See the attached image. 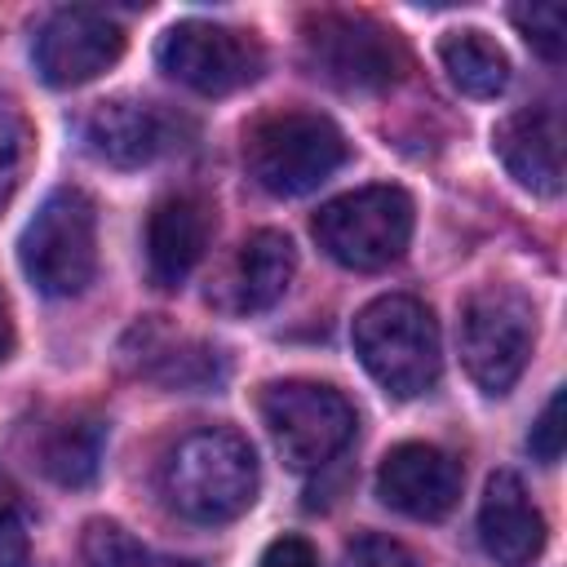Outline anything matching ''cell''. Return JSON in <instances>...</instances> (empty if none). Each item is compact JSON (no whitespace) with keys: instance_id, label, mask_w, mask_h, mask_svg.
<instances>
[{"instance_id":"cell-1","label":"cell","mask_w":567,"mask_h":567,"mask_svg":"<svg viewBox=\"0 0 567 567\" xmlns=\"http://www.w3.org/2000/svg\"><path fill=\"white\" fill-rule=\"evenodd\" d=\"M168 505L204 527L239 518L257 501V456L244 434L208 425L186 434L164 465Z\"/></svg>"},{"instance_id":"cell-2","label":"cell","mask_w":567,"mask_h":567,"mask_svg":"<svg viewBox=\"0 0 567 567\" xmlns=\"http://www.w3.org/2000/svg\"><path fill=\"white\" fill-rule=\"evenodd\" d=\"M354 354L368 368V377L394 394V399H416L425 390H434L443 354H439V323L430 315V306H421L416 297L390 292L368 301L354 315Z\"/></svg>"},{"instance_id":"cell-3","label":"cell","mask_w":567,"mask_h":567,"mask_svg":"<svg viewBox=\"0 0 567 567\" xmlns=\"http://www.w3.org/2000/svg\"><path fill=\"white\" fill-rule=\"evenodd\" d=\"M341 128L319 111H270L244 137V164L266 195L292 199L346 164Z\"/></svg>"},{"instance_id":"cell-4","label":"cell","mask_w":567,"mask_h":567,"mask_svg":"<svg viewBox=\"0 0 567 567\" xmlns=\"http://www.w3.org/2000/svg\"><path fill=\"white\" fill-rule=\"evenodd\" d=\"M18 261L44 297H75L97 270V208L80 186L44 195L18 239Z\"/></svg>"},{"instance_id":"cell-5","label":"cell","mask_w":567,"mask_h":567,"mask_svg":"<svg viewBox=\"0 0 567 567\" xmlns=\"http://www.w3.org/2000/svg\"><path fill=\"white\" fill-rule=\"evenodd\" d=\"M301 53L310 75L341 93L390 89L408 66V53L394 31H385L368 13H341V9H323L301 22Z\"/></svg>"},{"instance_id":"cell-6","label":"cell","mask_w":567,"mask_h":567,"mask_svg":"<svg viewBox=\"0 0 567 567\" xmlns=\"http://www.w3.org/2000/svg\"><path fill=\"white\" fill-rule=\"evenodd\" d=\"M456 341H461V363H465L470 381L487 394H505L532 359L536 310L518 288L487 284L465 297Z\"/></svg>"},{"instance_id":"cell-7","label":"cell","mask_w":567,"mask_h":567,"mask_svg":"<svg viewBox=\"0 0 567 567\" xmlns=\"http://www.w3.org/2000/svg\"><path fill=\"white\" fill-rule=\"evenodd\" d=\"M319 248L346 270H385L412 239V199L399 186H363L328 199L310 221Z\"/></svg>"},{"instance_id":"cell-8","label":"cell","mask_w":567,"mask_h":567,"mask_svg":"<svg viewBox=\"0 0 567 567\" xmlns=\"http://www.w3.org/2000/svg\"><path fill=\"white\" fill-rule=\"evenodd\" d=\"M261 421L292 470H323L354 439V408L323 381H275L261 390Z\"/></svg>"},{"instance_id":"cell-9","label":"cell","mask_w":567,"mask_h":567,"mask_svg":"<svg viewBox=\"0 0 567 567\" xmlns=\"http://www.w3.org/2000/svg\"><path fill=\"white\" fill-rule=\"evenodd\" d=\"M155 58L177 84H186V89H195L204 97L235 93V89L252 84L261 75V66H266V53L248 31L221 27V22H204V18L168 27L159 49H155Z\"/></svg>"},{"instance_id":"cell-10","label":"cell","mask_w":567,"mask_h":567,"mask_svg":"<svg viewBox=\"0 0 567 567\" xmlns=\"http://www.w3.org/2000/svg\"><path fill=\"white\" fill-rule=\"evenodd\" d=\"M35 71L53 89H75L97 80L106 66L120 62L124 53V27L106 18L102 9H58L40 35H35Z\"/></svg>"},{"instance_id":"cell-11","label":"cell","mask_w":567,"mask_h":567,"mask_svg":"<svg viewBox=\"0 0 567 567\" xmlns=\"http://www.w3.org/2000/svg\"><path fill=\"white\" fill-rule=\"evenodd\" d=\"M186 137H190V120H182L164 102H146V97L97 102L84 120L89 151L115 168H142V164L168 155L173 146H182Z\"/></svg>"},{"instance_id":"cell-12","label":"cell","mask_w":567,"mask_h":567,"mask_svg":"<svg viewBox=\"0 0 567 567\" xmlns=\"http://www.w3.org/2000/svg\"><path fill=\"white\" fill-rule=\"evenodd\" d=\"M461 461L434 443H399L377 470V496L421 523L447 518L461 501Z\"/></svg>"},{"instance_id":"cell-13","label":"cell","mask_w":567,"mask_h":567,"mask_svg":"<svg viewBox=\"0 0 567 567\" xmlns=\"http://www.w3.org/2000/svg\"><path fill=\"white\" fill-rule=\"evenodd\" d=\"M505 173L532 195L563 190V120L554 106H523L492 133Z\"/></svg>"},{"instance_id":"cell-14","label":"cell","mask_w":567,"mask_h":567,"mask_svg":"<svg viewBox=\"0 0 567 567\" xmlns=\"http://www.w3.org/2000/svg\"><path fill=\"white\" fill-rule=\"evenodd\" d=\"M478 540L501 567H532L545 549V518L518 474L496 470L478 505Z\"/></svg>"},{"instance_id":"cell-15","label":"cell","mask_w":567,"mask_h":567,"mask_svg":"<svg viewBox=\"0 0 567 567\" xmlns=\"http://www.w3.org/2000/svg\"><path fill=\"white\" fill-rule=\"evenodd\" d=\"M128 341H137V350L124 346L133 372L164 390H213L226 377V354L217 346L186 332H168L164 323H137Z\"/></svg>"},{"instance_id":"cell-16","label":"cell","mask_w":567,"mask_h":567,"mask_svg":"<svg viewBox=\"0 0 567 567\" xmlns=\"http://www.w3.org/2000/svg\"><path fill=\"white\" fill-rule=\"evenodd\" d=\"M213 239V208L195 195H168L151 208L146 221V261L159 288H177L208 252Z\"/></svg>"},{"instance_id":"cell-17","label":"cell","mask_w":567,"mask_h":567,"mask_svg":"<svg viewBox=\"0 0 567 567\" xmlns=\"http://www.w3.org/2000/svg\"><path fill=\"white\" fill-rule=\"evenodd\" d=\"M292 270H297V248L284 230H257L239 244L235 252V266L226 275V306L239 310V315H257V310H270L288 284H292Z\"/></svg>"},{"instance_id":"cell-18","label":"cell","mask_w":567,"mask_h":567,"mask_svg":"<svg viewBox=\"0 0 567 567\" xmlns=\"http://www.w3.org/2000/svg\"><path fill=\"white\" fill-rule=\"evenodd\" d=\"M106 425L89 412H71L40 434V470L62 487H89L97 478Z\"/></svg>"},{"instance_id":"cell-19","label":"cell","mask_w":567,"mask_h":567,"mask_svg":"<svg viewBox=\"0 0 567 567\" xmlns=\"http://www.w3.org/2000/svg\"><path fill=\"white\" fill-rule=\"evenodd\" d=\"M439 58H443V71L452 75V84L470 97H496L509 84V58L478 27L447 31L439 40Z\"/></svg>"},{"instance_id":"cell-20","label":"cell","mask_w":567,"mask_h":567,"mask_svg":"<svg viewBox=\"0 0 567 567\" xmlns=\"http://www.w3.org/2000/svg\"><path fill=\"white\" fill-rule=\"evenodd\" d=\"M80 554H84V567H195L186 558H168V554H155L146 549L142 540H133L120 523L111 518H93L80 536Z\"/></svg>"},{"instance_id":"cell-21","label":"cell","mask_w":567,"mask_h":567,"mask_svg":"<svg viewBox=\"0 0 567 567\" xmlns=\"http://www.w3.org/2000/svg\"><path fill=\"white\" fill-rule=\"evenodd\" d=\"M509 18H514L523 40L540 58H549V62L563 58V49H567V13H563V4H514Z\"/></svg>"},{"instance_id":"cell-22","label":"cell","mask_w":567,"mask_h":567,"mask_svg":"<svg viewBox=\"0 0 567 567\" xmlns=\"http://www.w3.org/2000/svg\"><path fill=\"white\" fill-rule=\"evenodd\" d=\"M27 159H31V133H27V120L0 102V208L13 199L22 173H27Z\"/></svg>"},{"instance_id":"cell-23","label":"cell","mask_w":567,"mask_h":567,"mask_svg":"<svg viewBox=\"0 0 567 567\" xmlns=\"http://www.w3.org/2000/svg\"><path fill=\"white\" fill-rule=\"evenodd\" d=\"M0 567H31V532L27 509L13 483L0 478Z\"/></svg>"},{"instance_id":"cell-24","label":"cell","mask_w":567,"mask_h":567,"mask_svg":"<svg viewBox=\"0 0 567 567\" xmlns=\"http://www.w3.org/2000/svg\"><path fill=\"white\" fill-rule=\"evenodd\" d=\"M563 408H567V394L554 390V399L545 403V412L536 416V425H532V434H527V447H532V456H536L540 465H558V456H563V443H567Z\"/></svg>"},{"instance_id":"cell-25","label":"cell","mask_w":567,"mask_h":567,"mask_svg":"<svg viewBox=\"0 0 567 567\" xmlns=\"http://www.w3.org/2000/svg\"><path fill=\"white\" fill-rule=\"evenodd\" d=\"M341 567H416V558L408 554V545H399L390 536H377V532H363L346 545Z\"/></svg>"},{"instance_id":"cell-26","label":"cell","mask_w":567,"mask_h":567,"mask_svg":"<svg viewBox=\"0 0 567 567\" xmlns=\"http://www.w3.org/2000/svg\"><path fill=\"white\" fill-rule=\"evenodd\" d=\"M257 567H319V554L301 536H279V540L266 545V554H261Z\"/></svg>"},{"instance_id":"cell-27","label":"cell","mask_w":567,"mask_h":567,"mask_svg":"<svg viewBox=\"0 0 567 567\" xmlns=\"http://www.w3.org/2000/svg\"><path fill=\"white\" fill-rule=\"evenodd\" d=\"M13 354V319H9V301L0 292V363Z\"/></svg>"}]
</instances>
